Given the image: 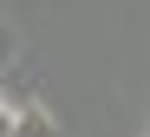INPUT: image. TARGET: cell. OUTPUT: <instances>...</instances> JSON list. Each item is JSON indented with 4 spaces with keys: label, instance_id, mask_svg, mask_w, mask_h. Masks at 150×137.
<instances>
[{
    "label": "cell",
    "instance_id": "6da1fadb",
    "mask_svg": "<svg viewBox=\"0 0 150 137\" xmlns=\"http://www.w3.org/2000/svg\"><path fill=\"white\" fill-rule=\"evenodd\" d=\"M13 137H59V124H52V111H46V104H20Z\"/></svg>",
    "mask_w": 150,
    "mask_h": 137
},
{
    "label": "cell",
    "instance_id": "7a4b0ae2",
    "mask_svg": "<svg viewBox=\"0 0 150 137\" xmlns=\"http://www.w3.org/2000/svg\"><path fill=\"white\" fill-rule=\"evenodd\" d=\"M13 124H20V98L0 92V137H13Z\"/></svg>",
    "mask_w": 150,
    "mask_h": 137
},
{
    "label": "cell",
    "instance_id": "3957f363",
    "mask_svg": "<svg viewBox=\"0 0 150 137\" xmlns=\"http://www.w3.org/2000/svg\"><path fill=\"white\" fill-rule=\"evenodd\" d=\"M7 65H13V33L0 26V72H7Z\"/></svg>",
    "mask_w": 150,
    "mask_h": 137
}]
</instances>
